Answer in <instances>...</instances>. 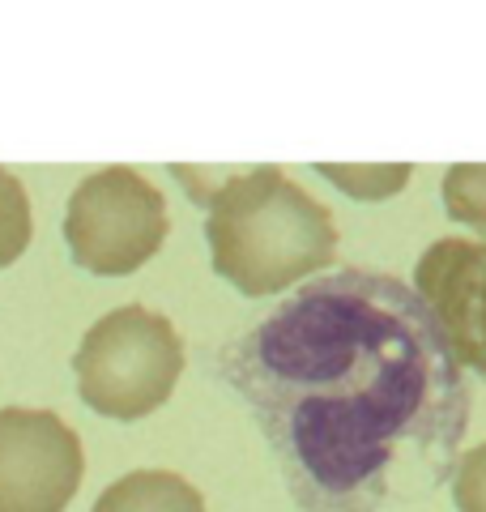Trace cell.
<instances>
[{
	"label": "cell",
	"instance_id": "277c9868",
	"mask_svg": "<svg viewBox=\"0 0 486 512\" xmlns=\"http://www.w3.org/2000/svg\"><path fill=\"white\" fill-rule=\"evenodd\" d=\"M171 231L162 192L133 167L86 175L64 210V244L86 274L124 278L150 261Z\"/></svg>",
	"mask_w": 486,
	"mask_h": 512
},
{
	"label": "cell",
	"instance_id": "8fae6325",
	"mask_svg": "<svg viewBox=\"0 0 486 512\" xmlns=\"http://www.w3.org/2000/svg\"><path fill=\"white\" fill-rule=\"evenodd\" d=\"M452 504H457V512H486V444L457 457V470H452Z\"/></svg>",
	"mask_w": 486,
	"mask_h": 512
},
{
	"label": "cell",
	"instance_id": "9c48e42d",
	"mask_svg": "<svg viewBox=\"0 0 486 512\" xmlns=\"http://www.w3.org/2000/svg\"><path fill=\"white\" fill-rule=\"evenodd\" d=\"M30 197L13 171L0 167V269H9L30 248Z\"/></svg>",
	"mask_w": 486,
	"mask_h": 512
},
{
	"label": "cell",
	"instance_id": "6da1fadb",
	"mask_svg": "<svg viewBox=\"0 0 486 512\" xmlns=\"http://www.w3.org/2000/svg\"><path fill=\"white\" fill-rule=\"evenodd\" d=\"M303 512H380L440 491L469 427V384L405 282L337 269L218 355Z\"/></svg>",
	"mask_w": 486,
	"mask_h": 512
},
{
	"label": "cell",
	"instance_id": "ba28073f",
	"mask_svg": "<svg viewBox=\"0 0 486 512\" xmlns=\"http://www.w3.org/2000/svg\"><path fill=\"white\" fill-rule=\"evenodd\" d=\"M444 210L452 222L486 235V163H457L444 171Z\"/></svg>",
	"mask_w": 486,
	"mask_h": 512
},
{
	"label": "cell",
	"instance_id": "52a82bcc",
	"mask_svg": "<svg viewBox=\"0 0 486 512\" xmlns=\"http://www.w3.org/2000/svg\"><path fill=\"white\" fill-rule=\"evenodd\" d=\"M90 512H209L205 495L171 470H133L116 478Z\"/></svg>",
	"mask_w": 486,
	"mask_h": 512
},
{
	"label": "cell",
	"instance_id": "30bf717a",
	"mask_svg": "<svg viewBox=\"0 0 486 512\" xmlns=\"http://www.w3.org/2000/svg\"><path fill=\"white\" fill-rule=\"evenodd\" d=\"M320 175L333 184H342L350 197H363V201H384V197H397L410 180V167L397 163V167H324Z\"/></svg>",
	"mask_w": 486,
	"mask_h": 512
},
{
	"label": "cell",
	"instance_id": "7a4b0ae2",
	"mask_svg": "<svg viewBox=\"0 0 486 512\" xmlns=\"http://www.w3.org/2000/svg\"><path fill=\"white\" fill-rule=\"evenodd\" d=\"M209 175L218 188L188 184V192L209 210L205 239L214 274L239 295H278L337 256L329 205L286 180L282 167H226Z\"/></svg>",
	"mask_w": 486,
	"mask_h": 512
},
{
	"label": "cell",
	"instance_id": "8992f818",
	"mask_svg": "<svg viewBox=\"0 0 486 512\" xmlns=\"http://www.w3.org/2000/svg\"><path fill=\"white\" fill-rule=\"evenodd\" d=\"M410 291L444 333L452 359L486 376V244L457 235L435 239L418 256Z\"/></svg>",
	"mask_w": 486,
	"mask_h": 512
},
{
	"label": "cell",
	"instance_id": "3957f363",
	"mask_svg": "<svg viewBox=\"0 0 486 512\" xmlns=\"http://www.w3.org/2000/svg\"><path fill=\"white\" fill-rule=\"evenodd\" d=\"M73 372L81 402L94 414L133 423L175 393L184 372V342L162 312L124 303L86 329Z\"/></svg>",
	"mask_w": 486,
	"mask_h": 512
},
{
	"label": "cell",
	"instance_id": "5b68a950",
	"mask_svg": "<svg viewBox=\"0 0 486 512\" xmlns=\"http://www.w3.org/2000/svg\"><path fill=\"white\" fill-rule=\"evenodd\" d=\"M81 474V436L56 410H0V512H64Z\"/></svg>",
	"mask_w": 486,
	"mask_h": 512
}]
</instances>
